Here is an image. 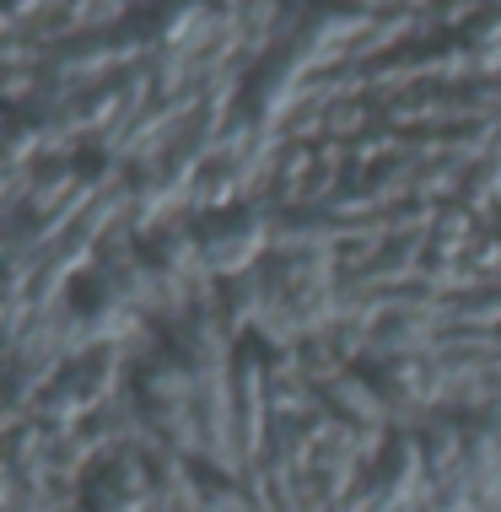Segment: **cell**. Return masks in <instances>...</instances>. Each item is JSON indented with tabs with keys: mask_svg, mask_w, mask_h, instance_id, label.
<instances>
[{
	"mask_svg": "<svg viewBox=\"0 0 501 512\" xmlns=\"http://www.w3.org/2000/svg\"><path fill=\"white\" fill-rule=\"evenodd\" d=\"M238 227H248V211H243V205H232V211H205V216L189 221L194 243H216L221 232H238Z\"/></svg>",
	"mask_w": 501,
	"mask_h": 512,
	"instance_id": "6da1fadb",
	"label": "cell"
},
{
	"mask_svg": "<svg viewBox=\"0 0 501 512\" xmlns=\"http://www.w3.org/2000/svg\"><path fill=\"white\" fill-rule=\"evenodd\" d=\"M71 308L76 313H103V275H81V281L71 286Z\"/></svg>",
	"mask_w": 501,
	"mask_h": 512,
	"instance_id": "7a4b0ae2",
	"label": "cell"
}]
</instances>
